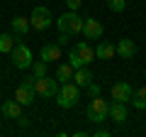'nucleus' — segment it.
I'll return each instance as SVG.
<instances>
[{"instance_id":"nucleus-20","label":"nucleus","mask_w":146,"mask_h":137,"mask_svg":"<svg viewBox=\"0 0 146 137\" xmlns=\"http://www.w3.org/2000/svg\"><path fill=\"white\" fill-rule=\"evenodd\" d=\"M12 47H15V37L7 34V32H3V34H0V52H3V54H10Z\"/></svg>"},{"instance_id":"nucleus-4","label":"nucleus","mask_w":146,"mask_h":137,"mask_svg":"<svg viewBox=\"0 0 146 137\" xmlns=\"http://www.w3.org/2000/svg\"><path fill=\"white\" fill-rule=\"evenodd\" d=\"M34 86H36L34 76L22 79V83L15 88V100H17V103H22V105H32V103H34V93H36Z\"/></svg>"},{"instance_id":"nucleus-8","label":"nucleus","mask_w":146,"mask_h":137,"mask_svg":"<svg viewBox=\"0 0 146 137\" xmlns=\"http://www.w3.org/2000/svg\"><path fill=\"white\" fill-rule=\"evenodd\" d=\"M131 86L129 83H124V81H119V83H115L112 86V98L117 100V103H131Z\"/></svg>"},{"instance_id":"nucleus-18","label":"nucleus","mask_w":146,"mask_h":137,"mask_svg":"<svg viewBox=\"0 0 146 137\" xmlns=\"http://www.w3.org/2000/svg\"><path fill=\"white\" fill-rule=\"evenodd\" d=\"M73 71H76V68H73L71 64H61V66L56 68V79H58V83H66V81H73Z\"/></svg>"},{"instance_id":"nucleus-22","label":"nucleus","mask_w":146,"mask_h":137,"mask_svg":"<svg viewBox=\"0 0 146 137\" xmlns=\"http://www.w3.org/2000/svg\"><path fill=\"white\" fill-rule=\"evenodd\" d=\"M68 64H71L73 68H80V66H85V64H83V59L78 56V52H73V49L68 52Z\"/></svg>"},{"instance_id":"nucleus-21","label":"nucleus","mask_w":146,"mask_h":137,"mask_svg":"<svg viewBox=\"0 0 146 137\" xmlns=\"http://www.w3.org/2000/svg\"><path fill=\"white\" fill-rule=\"evenodd\" d=\"M107 7H110L112 12H124L127 0H107Z\"/></svg>"},{"instance_id":"nucleus-9","label":"nucleus","mask_w":146,"mask_h":137,"mask_svg":"<svg viewBox=\"0 0 146 137\" xmlns=\"http://www.w3.org/2000/svg\"><path fill=\"white\" fill-rule=\"evenodd\" d=\"M83 37L85 39H100V37H102V25H100L95 17L83 20Z\"/></svg>"},{"instance_id":"nucleus-25","label":"nucleus","mask_w":146,"mask_h":137,"mask_svg":"<svg viewBox=\"0 0 146 137\" xmlns=\"http://www.w3.org/2000/svg\"><path fill=\"white\" fill-rule=\"evenodd\" d=\"M66 5H68V10H78V7H80V0H66Z\"/></svg>"},{"instance_id":"nucleus-10","label":"nucleus","mask_w":146,"mask_h":137,"mask_svg":"<svg viewBox=\"0 0 146 137\" xmlns=\"http://www.w3.org/2000/svg\"><path fill=\"white\" fill-rule=\"evenodd\" d=\"M39 59L46 61V64L58 61V59H61V44H44L42 52H39Z\"/></svg>"},{"instance_id":"nucleus-7","label":"nucleus","mask_w":146,"mask_h":137,"mask_svg":"<svg viewBox=\"0 0 146 137\" xmlns=\"http://www.w3.org/2000/svg\"><path fill=\"white\" fill-rule=\"evenodd\" d=\"M10 54H12V64H15V68H29L32 66V52H29V47H25V44H15Z\"/></svg>"},{"instance_id":"nucleus-2","label":"nucleus","mask_w":146,"mask_h":137,"mask_svg":"<svg viewBox=\"0 0 146 137\" xmlns=\"http://www.w3.org/2000/svg\"><path fill=\"white\" fill-rule=\"evenodd\" d=\"M88 120L95 122V125H102L105 120H110V103L105 98L95 95V98L90 100V105H88Z\"/></svg>"},{"instance_id":"nucleus-23","label":"nucleus","mask_w":146,"mask_h":137,"mask_svg":"<svg viewBox=\"0 0 146 137\" xmlns=\"http://www.w3.org/2000/svg\"><path fill=\"white\" fill-rule=\"evenodd\" d=\"M32 71H34V76H36V79L46 76V61H36V64H32Z\"/></svg>"},{"instance_id":"nucleus-11","label":"nucleus","mask_w":146,"mask_h":137,"mask_svg":"<svg viewBox=\"0 0 146 137\" xmlns=\"http://www.w3.org/2000/svg\"><path fill=\"white\" fill-rule=\"evenodd\" d=\"M90 81H93V71H90L88 66H80L73 71V83L78 86V88H88Z\"/></svg>"},{"instance_id":"nucleus-26","label":"nucleus","mask_w":146,"mask_h":137,"mask_svg":"<svg viewBox=\"0 0 146 137\" xmlns=\"http://www.w3.org/2000/svg\"><path fill=\"white\" fill-rule=\"evenodd\" d=\"M93 137H110V132H107V130H98Z\"/></svg>"},{"instance_id":"nucleus-6","label":"nucleus","mask_w":146,"mask_h":137,"mask_svg":"<svg viewBox=\"0 0 146 137\" xmlns=\"http://www.w3.org/2000/svg\"><path fill=\"white\" fill-rule=\"evenodd\" d=\"M51 22H54V17H51V12L46 10V7H34L32 10V15H29V25L34 27V30H46V27H51Z\"/></svg>"},{"instance_id":"nucleus-16","label":"nucleus","mask_w":146,"mask_h":137,"mask_svg":"<svg viewBox=\"0 0 146 137\" xmlns=\"http://www.w3.org/2000/svg\"><path fill=\"white\" fill-rule=\"evenodd\" d=\"M3 115L5 118H22V103H17V100H5V103H3Z\"/></svg>"},{"instance_id":"nucleus-15","label":"nucleus","mask_w":146,"mask_h":137,"mask_svg":"<svg viewBox=\"0 0 146 137\" xmlns=\"http://www.w3.org/2000/svg\"><path fill=\"white\" fill-rule=\"evenodd\" d=\"M110 118H112V120L115 122H124L127 120V103H112V105H110Z\"/></svg>"},{"instance_id":"nucleus-19","label":"nucleus","mask_w":146,"mask_h":137,"mask_svg":"<svg viewBox=\"0 0 146 137\" xmlns=\"http://www.w3.org/2000/svg\"><path fill=\"white\" fill-rule=\"evenodd\" d=\"M131 105L139 110H146V88H136L131 93Z\"/></svg>"},{"instance_id":"nucleus-13","label":"nucleus","mask_w":146,"mask_h":137,"mask_svg":"<svg viewBox=\"0 0 146 137\" xmlns=\"http://www.w3.org/2000/svg\"><path fill=\"white\" fill-rule=\"evenodd\" d=\"M117 54H119L122 59H131L136 54V44L131 42V39H119V42H117Z\"/></svg>"},{"instance_id":"nucleus-12","label":"nucleus","mask_w":146,"mask_h":137,"mask_svg":"<svg viewBox=\"0 0 146 137\" xmlns=\"http://www.w3.org/2000/svg\"><path fill=\"white\" fill-rule=\"evenodd\" d=\"M73 52H78V56L83 59L85 66H88V64L93 61V56H95V52H93V47L88 44V39H83V42H78V44H73Z\"/></svg>"},{"instance_id":"nucleus-17","label":"nucleus","mask_w":146,"mask_h":137,"mask_svg":"<svg viewBox=\"0 0 146 137\" xmlns=\"http://www.w3.org/2000/svg\"><path fill=\"white\" fill-rule=\"evenodd\" d=\"M115 54H117V44H110V42H100L98 49H95L98 59H112Z\"/></svg>"},{"instance_id":"nucleus-14","label":"nucleus","mask_w":146,"mask_h":137,"mask_svg":"<svg viewBox=\"0 0 146 137\" xmlns=\"http://www.w3.org/2000/svg\"><path fill=\"white\" fill-rule=\"evenodd\" d=\"M10 25H12V32L20 34V37H25L27 32H29V27H32V25H29V17H22V15H17Z\"/></svg>"},{"instance_id":"nucleus-1","label":"nucleus","mask_w":146,"mask_h":137,"mask_svg":"<svg viewBox=\"0 0 146 137\" xmlns=\"http://www.w3.org/2000/svg\"><path fill=\"white\" fill-rule=\"evenodd\" d=\"M56 25H58V32H63V34H80L83 32V17H78V12L76 10H68L66 15H61L56 20Z\"/></svg>"},{"instance_id":"nucleus-24","label":"nucleus","mask_w":146,"mask_h":137,"mask_svg":"<svg viewBox=\"0 0 146 137\" xmlns=\"http://www.w3.org/2000/svg\"><path fill=\"white\" fill-rule=\"evenodd\" d=\"M88 91H90V98H95V95H100V86H98V83H93V81H90Z\"/></svg>"},{"instance_id":"nucleus-5","label":"nucleus","mask_w":146,"mask_h":137,"mask_svg":"<svg viewBox=\"0 0 146 137\" xmlns=\"http://www.w3.org/2000/svg\"><path fill=\"white\" fill-rule=\"evenodd\" d=\"M36 93L42 95V98H56L58 88H61V83H58V79L54 76V79H49V76H42V79H36Z\"/></svg>"},{"instance_id":"nucleus-3","label":"nucleus","mask_w":146,"mask_h":137,"mask_svg":"<svg viewBox=\"0 0 146 137\" xmlns=\"http://www.w3.org/2000/svg\"><path fill=\"white\" fill-rule=\"evenodd\" d=\"M78 95H80V88L73 81H66V83H61V88L56 93V103L61 108H73L78 103Z\"/></svg>"}]
</instances>
